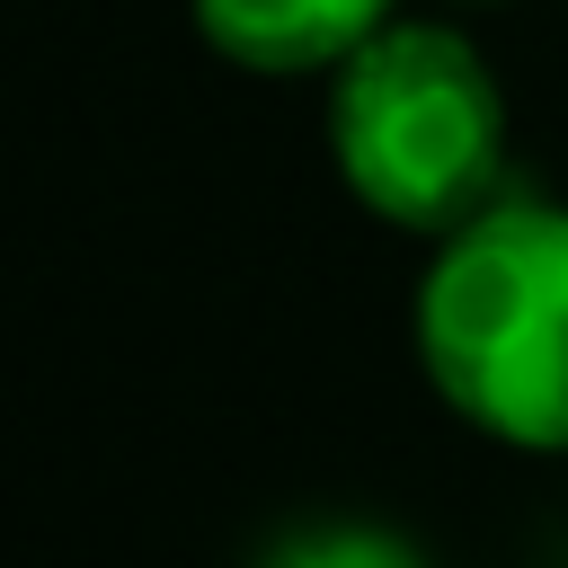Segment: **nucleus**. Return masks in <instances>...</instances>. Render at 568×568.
I'll return each mask as SVG.
<instances>
[{
	"label": "nucleus",
	"mask_w": 568,
	"mask_h": 568,
	"mask_svg": "<svg viewBox=\"0 0 568 568\" xmlns=\"http://www.w3.org/2000/svg\"><path fill=\"white\" fill-rule=\"evenodd\" d=\"M257 568H426V559L382 524H311V532L275 541Z\"/></svg>",
	"instance_id": "obj_4"
},
{
	"label": "nucleus",
	"mask_w": 568,
	"mask_h": 568,
	"mask_svg": "<svg viewBox=\"0 0 568 568\" xmlns=\"http://www.w3.org/2000/svg\"><path fill=\"white\" fill-rule=\"evenodd\" d=\"M195 36L240 71H337L364 53L399 0H186Z\"/></svg>",
	"instance_id": "obj_3"
},
{
	"label": "nucleus",
	"mask_w": 568,
	"mask_h": 568,
	"mask_svg": "<svg viewBox=\"0 0 568 568\" xmlns=\"http://www.w3.org/2000/svg\"><path fill=\"white\" fill-rule=\"evenodd\" d=\"M426 382L497 444L568 453V204L497 195L417 284Z\"/></svg>",
	"instance_id": "obj_1"
},
{
	"label": "nucleus",
	"mask_w": 568,
	"mask_h": 568,
	"mask_svg": "<svg viewBox=\"0 0 568 568\" xmlns=\"http://www.w3.org/2000/svg\"><path fill=\"white\" fill-rule=\"evenodd\" d=\"M328 160L364 213L399 231H462L506 178V89L470 36L390 18L328 71Z\"/></svg>",
	"instance_id": "obj_2"
}]
</instances>
